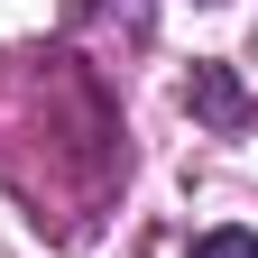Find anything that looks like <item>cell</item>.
<instances>
[{
	"label": "cell",
	"instance_id": "obj_1",
	"mask_svg": "<svg viewBox=\"0 0 258 258\" xmlns=\"http://www.w3.org/2000/svg\"><path fill=\"white\" fill-rule=\"evenodd\" d=\"M184 111L212 120V129H240V120H249V92H240L231 64H194V74H184Z\"/></svg>",
	"mask_w": 258,
	"mask_h": 258
},
{
	"label": "cell",
	"instance_id": "obj_2",
	"mask_svg": "<svg viewBox=\"0 0 258 258\" xmlns=\"http://www.w3.org/2000/svg\"><path fill=\"white\" fill-rule=\"evenodd\" d=\"M184 258H258V231H240V221H221V231H203Z\"/></svg>",
	"mask_w": 258,
	"mask_h": 258
}]
</instances>
